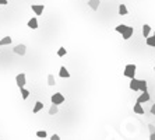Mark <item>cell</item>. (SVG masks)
Returning <instances> with one entry per match:
<instances>
[{
    "instance_id": "cell-1",
    "label": "cell",
    "mask_w": 155,
    "mask_h": 140,
    "mask_svg": "<svg viewBox=\"0 0 155 140\" xmlns=\"http://www.w3.org/2000/svg\"><path fill=\"white\" fill-rule=\"evenodd\" d=\"M115 30H116V32L122 34V37H123L124 41L130 39L132 35L134 34V27H129V25H124V24H119Z\"/></svg>"
},
{
    "instance_id": "cell-2",
    "label": "cell",
    "mask_w": 155,
    "mask_h": 140,
    "mask_svg": "<svg viewBox=\"0 0 155 140\" xmlns=\"http://www.w3.org/2000/svg\"><path fill=\"white\" fill-rule=\"evenodd\" d=\"M136 70H137V66L136 64H127L124 67V76L129 78L136 77Z\"/></svg>"
},
{
    "instance_id": "cell-3",
    "label": "cell",
    "mask_w": 155,
    "mask_h": 140,
    "mask_svg": "<svg viewBox=\"0 0 155 140\" xmlns=\"http://www.w3.org/2000/svg\"><path fill=\"white\" fill-rule=\"evenodd\" d=\"M50 101L52 104H57V105H60L63 102L66 101V98H64V95L62 93H54L52 97H50Z\"/></svg>"
},
{
    "instance_id": "cell-4",
    "label": "cell",
    "mask_w": 155,
    "mask_h": 140,
    "mask_svg": "<svg viewBox=\"0 0 155 140\" xmlns=\"http://www.w3.org/2000/svg\"><path fill=\"white\" fill-rule=\"evenodd\" d=\"M16 83H17V86H18V88H21V87H25V84H27V76H25L24 73H20V74H17Z\"/></svg>"
},
{
    "instance_id": "cell-5",
    "label": "cell",
    "mask_w": 155,
    "mask_h": 140,
    "mask_svg": "<svg viewBox=\"0 0 155 140\" xmlns=\"http://www.w3.org/2000/svg\"><path fill=\"white\" fill-rule=\"evenodd\" d=\"M14 53H17V55H20V56H24V55L27 53V46L24 45V44H18V45H16L14 46Z\"/></svg>"
},
{
    "instance_id": "cell-6",
    "label": "cell",
    "mask_w": 155,
    "mask_h": 140,
    "mask_svg": "<svg viewBox=\"0 0 155 140\" xmlns=\"http://www.w3.org/2000/svg\"><path fill=\"white\" fill-rule=\"evenodd\" d=\"M31 10L35 13V16H41L43 13V10H45V6L43 4H32Z\"/></svg>"
},
{
    "instance_id": "cell-7",
    "label": "cell",
    "mask_w": 155,
    "mask_h": 140,
    "mask_svg": "<svg viewBox=\"0 0 155 140\" xmlns=\"http://www.w3.org/2000/svg\"><path fill=\"white\" fill-rule=\"evenodd\" d=\"M151 100V97H149V94L148 91H143V93L138 95V98H137V102H141V104H144V102H147Z\"/></svg>"
},
{
    "instance_id": "cell-8",
    "label": "cell",
    "mask_w": 155,
    "mask_h": 140,
    "mask_svg": "<svg viewBox=\"0 0 155 140\" xmlns=\"http://www.w3.org/2000/svg\"><path fill=\"white\" fill-rule=\"evenodd\" d=\"M27 27L31 28V30H37V28H38V18H37V17H32L31 20L27 23Z\"/></svg>"
},
{
    "instance_id": "cell-9",
    "label": "cell",
    "mask_w": 155,
    "mask_h": 140,
    "mask_svg": "<svg viewBox=\"0 0 155 140\" xmlns=\"http://www.w3.org/2000/svg\"><path fill=\"white\" fill-rule=\"evenodd\" d=\"M133 111H134V114H137V115H144V108H143V104H141V102H136Z\"/></svg>"
},
{
    "instance_id": "cell-10",
    "label": "cell",
    "mask_w": 155,
    "mask_h": 140,
    "mask_svg": "<svg viewBox=\"0 0 155 140\" xmlns=\"http://www.w3.org/2000/svg\"><path fill=\"white\" fill-rule=\"evenodd\" d=\"M141 32H143V37H144V38L149 37V35H151V27H149L148 24H144L143 28H141Z\"/></svg>"
},
{
    "instance_id": "cell-11",
    "label": "cell",
    "mask_w": 155,
    "mask_h": 140,
    "mask_svg": "<svg viewBox=\"0 0 155 140\" xmlns=\"http://www.w3.org/2000/svg\"><path fill=\"white\" fill-rule=\"evenodd\" d=\"M59 76H60L62 78H69V77H70V71L66 69V66H62V67H60Z\"/></svg>"
},
{
    "instance_id": "cell-12",
    "label": "cell",
    "mask_w": 155,
    "mask_h": 140,
    "mask_svg": "<svg viewBox=\"0 0 155 140\" xmlns=\"http://www.w3.org/2000/svg\"><path fill=\"white\" fill-rule=\"evenodd\" d=\"M99 4H101L99 0H90V1H88V6L92 8L94 11H96V10L99 8Z\"/></svg>"
},
{
    "instance_id": "cell-13",
    "label": "cell",
    "mask_w": 155,
    "mask_h": 140,
    "mask_svg": "<svg viewBox=\"0 0 155 140\" xmlns=\"http://www.w3.org/2000/svg\"><path fill=\"white\" fill-rule=\"evenodd\" d=\"M130 88H132L133 91H138V80L136 77L130 78Z\"/></svg>"
},
{
    "instance_id": "cell-14",
    "label": "cell",
    "mask_w": 155,
    "mask_h": 140,
    "mask_svg": "<svg viewBox=\"0 0 155 140\" xmlns=\"http://www.w3.org/2000/svg\"><path fill=\"white\" fill-rule=\"evenodd\" d=\"M41 109H43V102L37 101L35 102V105H34V108H32V112H34V114H38Z\"/></svg>"
},
{
    "instance_id": "cell-15",
    "label": "cell",
    "mask_w": 155,
    "mask_h": 140,
    "mask_svg": "<svg viewBox=\"0 0 155 140\" xmlns=\"http://www.w3.org/2000/svg\"><path fill=\"white\" fill-rule=\"evenodd\" d=\"M138 91H148L147 90V81L145 80H138Z\"/></svg>"
},
{
    "instance_id": "cell-16",
    "label": "cell",
    "mask_w": 155,
    "mask_h": 140,
    "mask_svg": "<svg viewBox=\"0 0 155 140\" xmlns=\"http://www.w3.org/2000/svg\"><path fill=\"white\" fill-rule=\"evenodd\" d=\"M57 112H59L57 104H52V105H50V108H49V115H50V116H53V115H56Z\"/></svg>"
},
{
    "instance_id": "cell-17",
    "label": "cell",
    "mask_w": 155,
    "mask_h": 140,
    "mask_svg": "<svg viewBox=\"0 0 155 140\" xmlns=\"http://www.w3.org/2000/svg\"><path fill=\"white\" fill-rule=\"evenodd\" d=\"M145 42H147V45H148V46L155 48V37H154V35H149V37H147V39H145Z\"/></svg>"
},
{
    "instance_id": "cell-18",
    "label": "cell",
    "mask_w": 155,
    "mask_h": 140,
    "mask_svg": "<svg viewBox=\"0 0 155 140\" xmlns=\"http://www.w3.org/2000/svg\"><path fill=\"white\" fill-rule=\"evenodd\" d=\"M20 93H21V98H23V100H27V98L30 97V91H28L25 87H21V88H20Z\"/></svg>"
},
{
    "instance_id": "cell-19",
    "label": "cell",
    "mask_w": 155,
    "mask_h": 140,
    "mask_svg": "<svg viewBox=\"0 0 155 140\" xmlns=\"http://www.w3.org/2000/svg\"><path fill=\"white\" fill-rule=\"evenodd\" d=\"M127 13H129V10L126 7V4H120V6H119V14H120V16H126Z\"/></svg>"
},
{
    "instance_id": "cell-20",
    "label": "cell",
    "mask_w": 155,
    "mask_h": 140,
    "mask_svg": "<svg viewBox=\"0 0 155 140\" xmlns=\"http://www.w3.org/2000/svg\"><path fill=\"white\" fill-rule=\"evenodd\" d=\"M11 41H13V39L10 38V37H4V38L0 39V45H1V46H3V45H10Z\"/></svg>"
},
{
    "instance_id": "cell-21",
    "label": "cell",
    "mask_w": 155,
    "mask_h": 140,
    "mask_svg": "<svg viewBox=\"0 0 155 140\" xmlns=\"http://www.w3.org/2000/svg\"><path fill=\"white\" fill-rule=\"evenodd\" d=\"M54 84H56V80H54V76H53V74H49V76H48V86L53 87Z\"/></svg>"
},
{
    "instance_id": "cell-22",
    "label": "cell",
    "mask_w": 155,
    "mask_h": 140,
    "mask_svg": "<svg viewBox=\"0 0 155 140\" xmlns=\"http://www.w3.org/2000/svg\"><path fill=\"white\" fill-rule=\"evenodd\" d=\"M66 53H67V49H66L64 46H60L59 49H57V56H59V58H63Z\"/></svg>"
},
{
    "instance_id": "cell-23",
    "label": "cell",
    "mask_w": 155,
    "mask_h": 140,
    "mask_svg": "<svg viewBox=\"0 0 155 140\" xmlns=\"http://www.w3.org/2000/svg\"><path fill=\"white\" fill-rule=\"evenodd\" d=\"M46 136H48V133L45 130H38L37 132V137H39V139H45Z\"/></svg>"
},
{
    "instance_id": "cell-24",
    "label": "cell",
    "mask_w": 155,
    "mask_h": 140,
    "mask_svg": "<svg viewBox=\"0 0 155 140\" xmlns=\"http://www.w3.org/2000/svg\"><path fill=\"white\" fill-rule=\"evenodd\" d=\"M148 129H149V133H155V126L154 125H148Z\"/></svg>"
},
{
    "instance_id": "cell-25",
    "label": "cell",
    "mask_w": 155,
    "mask_h": 140,
    "mask_svg": "<svg viewBox=\"0 0 155 140\" xmlns=\"http://www.w3.org/2000/svg\"><path fill=\"white\" fill-rule=\"evenodd\" d=\"M50 139H52V140H60V136L54 133V134H52V137H50Z\"/></svg>"
},
{
    "instance_id": "cell-26",
    "label": "cell",
    "mask_w": 155,
    "mask_h": 140,
    "mask_svg": "<svg viewBox=\"0 0 155 140\" xmlns=\"http://www.w3.org/2000/svg\"><path fill=\"white\" fill-rule=\"evenodd\" d=\"M0 4H3V6H6V4H8L7 0H0Z\"/></svg>"
},
{
    "instance_id": "cell-27",
    "label": "cell",
    "mask_w": 155,
    "mask_h": 140,
    "mask_svg": "<svg viewBox=\"0 0 155 140\" xmlns=\"http://www.w3.org/2000/svg\"><path fill=\"white\" fill-rule=\"evenodd\" d=\"M149 140H155V133H149Z\"/></svg>"
},
{
    "instance_id": "cell-28",
    "label": "cell",
    "mask_w": 155,
    "mask_h": 140,
    "mask_svg": "<svg viewBox=\"0 0 155 140\" xmlns=\"http://www.w3.org/2000/svg\"><path fill=\"white\" fill-rule=\"evenodd\" d=\"M151 114H152V115H155V104L151 107Z\"/></svg>"
},
{
    "instance_id": "cell-29",
    "label": "cell",
    "mask_w": 155,
    "mask_h": 140,
    "mask_svg": "<svg viewBox=\"0 0 155 140\" xmlns=\"http://www.w3.org/2000/svg\"><path fill=\"white\" fill-rule=\"evenodd\" d=\"M154 37H155V32H154Z\"/></svg>"
},
{
    "instance_id": "cell-30",
    "label": "cell",
    "mask_w": 155,
    "mask_h": 140,
    "mask_svg": "<svg viewBox=\"0 0 155 140\" xmlns=\"http://www.w3.org/2000/svg\"><path fill=\"white\" fill-rule=\"evenodd\" d=\"M154 71H155V67H154Z\"/></svg>"
},
{
    "instance_id": "cell-31",
    "label": "cell",
    "mask_w": 155,
    "mask_h": 140,
    "mask_svg": "<svg viewBox=\"0 0 155 140\" xmlns=\"http://www.w3.org/2000/svg\"><path fill=\"white\" fill-rule=\"evenodd\" d=\"M0 46H1V45H0Z\"/></svg>"
}]
</instances>
